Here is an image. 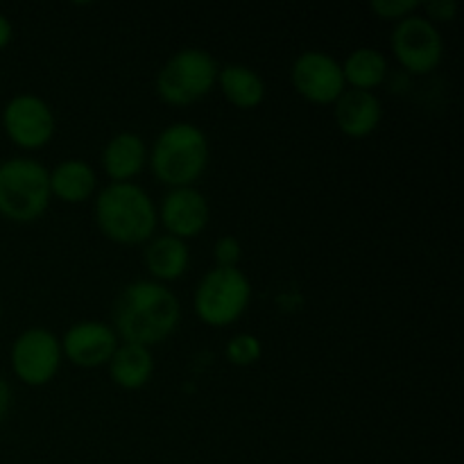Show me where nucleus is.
I'll use <instances>...</instances> for the list:
<instances>
[{
  "label": "nucleus",
  "mask_w": 464,
  "mask_h": 464,
  "mask_svg": "<svg viewBox=\"0 0 464 464\" xmlns=\"http://www.w3.org/2000/svg\"><path fill=\"white\" fill-rule=\"evenodd\" d=\"M181 322V304L166 284L136 279L118 293L111 326L121 343L152 349L170 338Z\"/></svg>",
  "instance_id": "f257e3e1"
},
{
  "label": "nucleus",
  "mask_w": 464,
  "mask_h": 464,
  "mask_svg": "<svg viewBox=\"0 0 464 464\" xmlns=\"http://www.w3.org/2000/svg\"><path fill=\"white\" fill-rule=\"evenodd\" d=\"M93 218L104 238L125 247L157 236L159 213L152 195L136 181H109L95 193Z\"/></svg>",
  "instance_id": "f03ea898"
},
{
  "label": "nucleus",
  "mask_w": 464,
  "mask_h": 464,
  "mask_svg": "<svg viewBox=\"0 0 464 464\" xmlns=\"http://www.w3.org/2000/svg\"><path fill=\"white\" fill-rule=\"evenodd\" d=\"M211 161V143L202 127L177 121L163 127L148 145V166L168 188L195 186Z\"/></svg>",
  "instance_id": "7ed1b4c3"
},
{
  "label": "nucleus",
  "mask_w": 464,
  "mask_h": 464,
  "mask_svg": "<svg viewBox=\"0 0 464 464\" xmlns=\"http://www.w3.org/2000/svg\"><path fill=\"white\" fill-rule=\"evenodd\" d=\"M53 202L50 170L30 157L0 161V216L27 225L48 211Z\"/></svg>",
  "instance_id": "20e7f679"
},
{
  "label": "nucleus",
  "mask_w": 464,
  "mask_h": 464,
  "mask_svg": "<svg viewBox=\"0 0 464 464\" xmlns=\"http://www.w3.org/2000/svg\"><path fill=\"white\" fill-rule=\"evenodd\" d=\"M218 72L220 63L208 50L188 45L163 62L154 77V89L166 104L186 107L211 93L218 84Z\"/></svg>",
  "instance_id": "39448f33"
},
{
  "label": "nucleus",
  "mask_w": 464,
  "mask_h": 464,
  "mask_svg": "<svg viewBox=\"0 0 464 464\" xmlns=\"http://www.w3.org/2000/svg\"><path fill=\"white\" fill-rule=\"evenodd\" d=\"M252 304V281L240 267H211L193 293V308L199 322L222 329L247 313Z\"/></svg>",
  "instance_id": "423d86ee"
},
{
  "label": "nucleus",
  "mask_w": 464,
  "mask_h": 464,
  "mask_svg": "<svg viewBox=\"0 0 464 464\" xmlns=\"http://www.w3.org/2000/svg\"><path fill=\"white\" fill-rule=\"evenodd\" d=\"M390 48L394 59L415 75L433 72L444 59V36L438 25L429 21L424 14H411L394 23Z\"/></svg>",
  "instance_id": "0eeeda50"
},
{
  "label": "nucleus",
  "mask_w": 464,
  "mask_h": 464,
  "mask_svg": "<svg viewBox=\"0 0 464 464\" xmlns=\"http://www.w3.org/2000/svg\"><path fill=\"white\" fill-rule=\"evenodd\" d=\"M9 361L21 383L41 388L59 374V367L63 362L62 343L57 334L45 326H30L16 335L9 349Z\"/></svg>",
  "instance_id": "6e6552de"
},
{
  "label": "nucleus",
  "mask_w": 464,
  "mask_h": 464,
  "mask_svg": "<svg viewBox=\"0 0 464 464\" xmlns=\"http://www.w3.org/2000/svg\"><path fill=\"white\" fill-rule=\"evenodd\" d=\"M3 130L21 150H41L53 140L57 118L45 98L36 93H18L5 104Z\"/></svg>",
  "instance_id": "1a4fd4ad"
},
{
  "label": "nucleus",
  "mask_w": 464,
  "mask_h": 464,
  "mask_svg": "<svg viewBox=\"0 0 464 464\" xmlns=\"http://www.w3.org/2000/svg\"><path fill=\"white\" fill-rule=\"evenodd\" d=\"M290 82L313 104H334L347 89L343 63L324 50H304L297 54L290 66Z\"/></svg>",
  "instance_id": "9d476101"
},
{
  "label": "nucleus",
  "mask_w": 464,
  "mask_h": 464,
  "mask_svg": "<svg viewBox=\"0 0 464 464\" xmlns=\"http://www.w3.org/2000/svg\"><path fill=\"white\" fill-rule=\"evenodd\" d=\"M59 343H62V353L68 362L82 367V370H98L111 361L121 338L107 322L80 320L68 326Z\"/></svg>",
  "instance_id": "9b49d317"
},
{
  "label": "nucleus",
  "mask_w": 464,
  "mask_h": 464,
  "mask_svg": "<svg viewBox=\"0 0 464 464\" xmlns=\"http://www.w3.org/2000/svg\"><path fill=\"white\" fill-rule=\"evenodd\" d=\"M157 213L159 222L166 227V234L179 240H190L207 229L211 220V204L202 190L195 186H184V188L168 190Z\"/></svg>",
  "instance_id": "f8f14e48"
},
{
  "label": "nucleus",
  "mask_w": 464,
  "mask_h": 464,
  "mask_svg": "<svg viewBox=\"0 0 464 464\" xmlns=\"http://www.w3.org/2000/svg\"><path fill=\"white\" fill-rule=\"evenodd\" d=\"M334 118L344 136L365 139L379 130L383 104L374 91L344 89V93L334 102Z\"/></svg>",
  "instance_id": "ddd939ff"
},
{
  "label": "nucleus",
  "mask_w": 464,
  "mask_h": 464,
  "mask_svg": "<svg viewBox=\"0 0 464 464\" xmlns=\"http://www.w3.org/2000/svg\"><path fill=\"white\" fill-rule=\"evenodd\" d=\"M100 161L111 181H134L148 166V143L136 131H118L104 143Z\"/></svg>",
  "instance_id": "4468645a"
},
{
  "label": "nucleus",
  "mask_w": 464,
  "mask_h": 464,
  "mask_svg": "<svg viewBox=\"0 0 464 464\" xmlns=\"http://www.w3.org/2000/svg\"><path fill=\"white\" fill-rule=\"evenodd\" d=\"M145 270L150 272L154 281L159 284H168V281H177L188 272L190 266V249L186 240L175 238L170 234L152 236L145 243L143 252Z\"/></svg>",
  "instance_id": "2eb2a0df"
},
{
  "label": "nucleus",
  "mask_w": 464,
  "mask_h": 464,
  "mask_svg": "<svg viewBox=\"0 0 464 464\" xmlns=\"http://www.w3.org/2000/svg\"><path fill=\"white\" fill-rule=\"evenodd\" d=\"M50 193L66 204H82L98 193V172L84 159H63L50 170Z\"/></svg>",
  "instance_id": "dca6fc26"
},
{
  "label": "nucleus",
  "mask_w": 464,
  "mask_h": 464,
  "mask_svg": "<svg viewBox=\"0 0 464 464\" xmlns=\"http://www.w3.org/2000/svg\"><path fill=\"white\" fill-rule=\"evenodd\" d=\"M109 379L113 385L122 390H140L150 383L154 374V353L152 349L140 344L121 343L113 352L111 361L107 362Z\"/></svg>",
  "instance_id": "f3484780"
},
{
  "label": "nucleus",
  "mask_w": 464,
  "mask_h": 464,
  "mask_svg": "<svg viewBox=\"0 0 464 464\" xmlns=\"http://www.w3.org/2000/svg\"><path fill=\"white\" fill-rule=\"evenodd\" d=\"M216 86H220L227 102L234 104L236 109H256L267 95V86L261 72L245 63L220 66Z\"/></svg>",
  "instance_id": "a211bd4d"
},
{
  "label": "nucleus",
  "mask_w": 464,
  "mask_h": 464,
  "mask_svg": "<svg viewBox=\"0 0 464 464\" xmlns=\"http://www.w3.org/2000/svg\"><path fill=\"white\" fill-rule=\"evenodd\" d=\"M343 75L347 82V89H361V91H374L385 82L390 72L388 57L381 50L370 48V45H361V48L352 50L344 57Z\"/></svg>",
  "instance_id": "6ab92c4d"
},
{
  "label": "nucleus",
  "mask_w": 464,
  "mask_h": 464,
  "mask_svg": "<svg viewBox=\"0 0 464 464\" xmlns=\"http://www.w3.org/2000/svg\"><path fill=\"white\" fill-rule=\"evenodd\" d=\"M225 356L234 367H252L261 361L263 344L254 334H236L227 343Z\"/></svg>",
  "instance_id": "aec40b11"
},
{
  "label": "nucleus",
  "mask_w": 464,
  "mask_h": 464,
  "mask_svg": "<svg viewBox=\"0 0 464 464\" xmlns=\"http://www.w3.org/2000/svg\"><path fill=\"white\" fill-rule=\"evenodd\" d=\"M421 7V3L417 0H374L370 3V9L383 21H394L399 23L401 18L417 14V9Z\"/></svg>",
  "instance_id": "412c9836"
},
{
  "label": "nucleus",
  "mask_w": 464,
  "mask_h": 464,
  "mask_svg": "<svg viewBox=\"0 0 464 464\" xmlns=\"http://www.w3.org/2000/svg\"><path fill=\"white\" fill-rule=\"evenodd\" d=\"M240 256H243V245L236 236H220L213 243V258H216L218 267H238Z\"/></svg>",
  "instance_id": "4be33fe9"
},
{
  "label": "nucleus",
  "mask_w": 464,
  "mask_h": 464,
  "mask_svg": "<svg viewBox=\"0 0 464 464\" xmlns=\"http://www.w3.org/2000/svg\"><path fill=\"white\" fill-rule=\"evenodd\" d=\"M424 7V16L429 18L433 25L438 23H451L458 14V3L456 0H430V3L421 5Z\"/></svg>",
  "instance_id": "5701e85b"
},
{
  "label": "nucleus",
  "mask_w": 464,
  "mask_h": 464,
  "mask_svg": "<svg viewBox=\"0 0 464 464\" xmlns=\"http://www.w3.org/2000/svg\"><path fill=\"white\" fill-rule=\"evenodd\" d=\"M12 399H14V392H12V385L7 383V381L0 376V421L7 417L9 408H12Z\"/></svg>",
  "instance_id": "b1692460"
},
{
  "label": "nucleus",
  "mask_w": 464,
  "mask_h": 464,
  "mask_svg": "<svg viewBox=\"0 0 464 464\" xmlns=\"http://www.w3.org/2000/svg\"><path fill=\"white\" fill-rule=\"evenodd\" d=\"M14 36V27H12V21H9L5 14H0V50L7 48L9 41H12Z\"/></svg>",
  "instance_id": "393cba45"
},
{
  "label": "nucleus",
  "mask_w": 464,
  "mask_h": 464,
  "mask_svg": "<svg viewBox=\"0 0 464 464\" xmlns=\"http://www.w3.org/2000/svg\"><path fill=\"white\" fill-rule=\"evenodd\" d=\"M0 317H3V306H0Z\"/></svg>",
  "instance_id": "a878e982"
}]
</instances>
